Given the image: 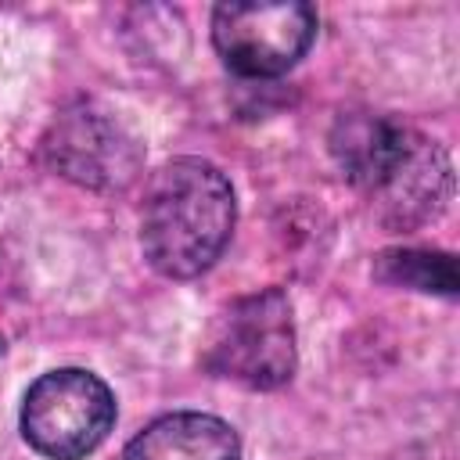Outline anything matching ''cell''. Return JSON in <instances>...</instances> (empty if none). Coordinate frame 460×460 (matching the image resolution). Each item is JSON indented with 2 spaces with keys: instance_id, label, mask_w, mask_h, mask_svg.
<instances>
[{
  "instance_id": "6da1fadb",
  "label": "cell",
  "mask_w": 460,
  "mask_h": 460,
  "mask_svg": "<svg viewBox=\"0 0 460 460\" xmlns=\"http://www.w3.org/2000/svg\"><path fill=\"white\" fill-rule=\"evenodd\" d=\"M234 219L237 201L230 180L205 158H172L151 176L144 194V259L165 277H198L226 248Z\"/></svg>"
},
{
  "instance_id": "7a4b0ae2",
  "label": "cell",
  "mask_w": 460,
  "mask_h": 460,
  "mask_svg": "<svg viewBox=\"0 0 460 460\" xmlns=\"http://www.w3.org/2000/svg\"><path fill=\"white\" fill-rule=\"evenodd\" d=\"M331 151L349 180L370 194H381V205L399 223L435 216L446 201V155L406 126L374 115H349L334 126Z\"/></svg>"
},
{
  "instance_id": "3957f363",
  "label": "cell",
  "mask_w": 460,
  "mask_h": 460,
  "mask_svg": "<svg viewBox=\"0 0 460 460\" xmlns=\"http://www.w3.org/2000/svg\"><path fill=\"white\" fill-rule=\"evenodd\" d=\"M295 320L284 291H255L230 302L205 341V363L244 388H280L295 374Z\"/></svg>"
},
{
  "instance_id": "277c9868",
  "label": "cell",
  "mask_w": 460,
  "mask_h": 460,
  "mask_svg": "<svg viewBox=\"0 0 460 460\" xmlns=\"http://www.w3.org/2000/svg\"><path fill=\"white\" fill-rule=\"evenodd\" d=\"M115 424L111 388L79 367H61L32 381L22 402L25 442L50 460H83Z\"/></svg>"
},
{
  "instance_id": "5b68a950",
  "label": "cell",
  "mask_w": 460,
  "mask_h": 460,
  "mask_svg": "<svg viewBox=\"0 0 460 460\" xmlns=\"http://www.w3.org/2000/svg\"><path fill=\"white\" fill-rule=\"evenodd\" d=\"M313 36L316 11L298 0L219 4L212 11V43L237 75L266 79L288 72L309 50Z\"/></svg>"
},
{
  "instance_id": "8992f818",
  "label": "cell",
  "mask_w": 460,
  "mask_h": 460,
  "mask_svg": "<svg viewBox=\"0 0 460 460\" xmlns=\"http://www.w3.org/2000/svg\"><path fill=\"white\" fill-rule=\"evenodd\" d=\"M47 151L61 176L86 187H122L133 180L140 162L137 140L119 126V119L97 111L93 104L65 111L61 122H54Z\"/></svg>"
},
{
  "instance_id": "52a82bcc",
  "label": "cell",
  "mask_w": 460,
  "mask_h": 460,
  "mask_svg": "<svg viewBox=\"0 0 460 460\" xmlns=\"http://www.w3.org/2000/svg\"><path fill=\"white\" fill-rule=\"evenodd\" d=\"M126 460H241V442L212 413H169L126 446Z\"/></svg>"
},
{
  "instance_id": "ba28073f",
  "label": "cell",
  "mask_w": 460,
  "mask_h": 460,
  "mask_svg": "<svg viewBox=\"0 0 460 460\" xmlns=\"http://www.w3.org/2000/svg\"><path fill=\"white\" fill-rule=\"evenodd\" d=\"M374 273L385 284H402L413 291H438V295L456 291V266L449 255H438V252H417V248L381 252Z\"/></svg>"
},
{
  "instance_id": "9c48e42d",
  "label": "cell",
  "mask_w": 460,
  "mask_h": 460,
  "mask_svg": "<svg viewBox=\"0 0 460 460\" xmlns=\"http://www.w3.org/2000/svg\"><path fill=\"white\" fill-rule=\"evenodd\" d=\"M0 356H4V341H0Z\"/></svg>"
}]
</instances>
